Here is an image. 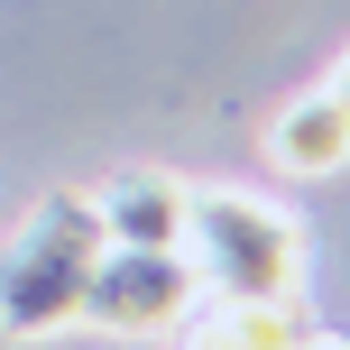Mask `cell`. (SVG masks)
<instances>
[{"mask_svg": "<svg viewBox=\"0 0 350 350\" xmlns=\"http://www.w3.org/2000/svg\"><path fill=\"white\" fill-rule=\"evenodd\" d=\"M185 258L203 277V295H304V221L286 203H267L258 185H193L185 212Z\"/></svg>", "mask_w": 350, "mask_h": 350, "instance_id": "2", "label": "cell"}, {"mask_svg": "<svg viewBox=\"0 0 350 350\" xmlns=\"http://www.w3.org/2000/svg\"><path fill=\"white\" fill-rule=\"evenodd\" d=\"M203 304V277H193L185 249H102L83 286V332L102 341H175V323Z\"/></svg>", "mask_w": 350, "mask_h": 350, "instance_id": "3", "label": "cell"}, {"mask_svg": "<svg viewBox=\"0 0 350 350\" xmlns=\"http://www.w3.org/2000/svg\"><path fill=\"white\" fill-rule=\"evenodd\" d=\"M102 249H111V230H102V203H92V193H74V185L37 193L28 221H18L10 249H0V332H10V341L74 332Z\"/></svg>", "mask_w": 350, "mask_h": 350, "instance_id": "1", "label": "cell"}, {"mask_svg": "<svg viewBox=\"0 0 350 350\" xmlns=\"http://www.w3.org/2000/svg\"><path fill=\"white\" fill-rule=\"evenodd\" d=\"M295 350H350V332H332V323H304V341Z\"/></svg>", "mask_w": 350, "mask_h": 350, "instance_id": "7", "label": "cell"}, {"mask_svg": "<svg viewBox=\"0 0 350 350\" xmlns=\"http://www.w3.org/2000/svg\"><path fill=\"white\" fill-rule=\"evenodd\" d=\"M332 92H341V111H350V55H341V65H332Z\"/></svg>", "mask_w": 350, "mask_h": 350, "instance_id": "8", "label": "cell"}, {"mask_svg": "<svg viewBox=\"0 0 350 350\" xmlns=\"http://www.w3.org/2000/svg\"><path fill=\"white\" fill-rule=\"evenodd\" d=\"M102 203V230L111 249H185V212H193V185L175 166H120L92 185Z\"/></svg>", "mask_w": 350, "mask_h": 350, "instance_id": "4", "label": "cell"}, {"mask_svg": "<svg viewBox=\"0 0 350 350\" xmlns=\"http://www.w3.org/2000/svg\"><path fill=\"white\" fill-rule=\"evenodd\" d=\"M304 323V295H203L175 323V350H295Z\"/></svg>", "mask_w": 350, "mask_h": 350, "instance_id": "6", "label": "cell"}, {"mask_svg": "<svg viewBox=\"0 0 350 350\" xmlns=\"http://www.w3.org/2000/svg\"><path fill=\"white\" fill-rule=\"evenodd\" d=\"M258 148H267V166L295 175V185L341 175V166H350V111H341V92H332V83H314V92H295V102H277Z\"/></svg>", "mask_w": 350, "mask_h": 350, "instance_id": "5", "label": "cell"}]
</instances>
